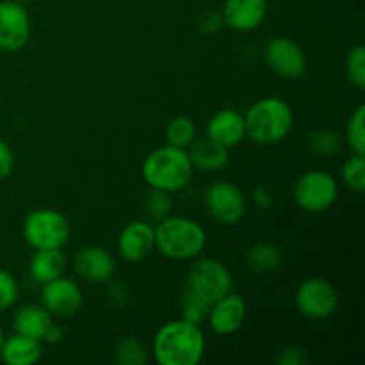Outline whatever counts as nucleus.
Wrapping results in <instances>:
<instances>
[{
	"instance_id": "obj_1",
	"label": "nucleus",
	"mask_w": 365,
	"mask_h": 365,
	"mask_svg": "<svg viewBox=\"0 0 365 365\" xmlns=\"http://www.w3.org/2000/svg\"><path fill=\"white\" fill-rule=\"evenodd\" d=\"M205 355V337L200 324L170 321L153 337V359L159 365H198Z\"/></svg>"
},
{
	"instance_id": "obj_2",
	"label": "nucleus",
	"mask_w": 365,
	"mask_h": 365,
	"mask_svg": "<svg viewBox=\"0 0 365 365\" xmlns=\"http://www.w3.org/2000/svg\"><path fill=\"white\" fill-rule=\"evenodd\" d=\"M143 178L152 189L175 192L191 182L195 166L185 148L164 145L153 150L143 163Z\"/></svg>"
},
{
	"instance_id": "obj_3",
	"label": "nucleus",
	"mask_w": 365,
	"mask_h": 365,
	"mask_svg": "<svg viewBox=\"0 0 365 365\" xmlns=\"http://www.w3.org/2000/svg\"><path fill=\"white\" fill-rule=\"evenodd\" d=\"M294 113L285 100L267 96L253 103L245 114L246 138L259 145H277L292 130Z\"/></svg>"
},
{
	"instance_id": "obj_4",
	"label": "nucleus",
	"mask_w": 365,
	"mask_h": 365,
	"mask_svg": "<svg viewBox=\"0 0 365 365\" xmlns=\"http://www.w3.org/2000/svg\"><path fill=\"white\" fill-rule=\"evenodd\" d=\"M207 234L198 221L185 216H168L155 227V248L171 260H191L203 252Z\"/></svg>"
},
{
	"instance_id": "obj_5",
	"label": "nucleus",
	"mask_w": 365,
	"mask_h": 365,
	"mask_svg": "<svg viewBox=\"0 0 365 365\" xmlns=\"http://www.w3.org/2000/svg\"><path fill=\"white\" fill-rule=\"evenodd\" d=\"M21 234L34 250L63 248L70 239L71 228L70 221L59 210L38 209L25 217Z\"/></svg>"
},
{
	"instance_id": "obj_6",
	"label": "nucleus",
	"mask_w": 365,
	"mask_h": 365,
	"mask_svg": "<svg viewBox=\"0 0 365 365\" xmlns=\"http://www.w3.org/2000/svg\"><path fill=\"white\" fill-rule=\"evenodd\" d=\"M185 289L212 305L214 302L234 291V278L221 260L205 257L191 266Z\"/></svg>"
},
{
	"instance_id": "obj_7",
	"label": "nucleus",
	"mask_w": 365,
	"mask_h": 365,
	"mask_svg": "<svg viewBox=\"0 0 365 365\" xmlns=\"http://www.w3.org/2000/svg\"><path fill=\"white\" fill-rule=\"evenodd\" d=\"M339 196L334 175L323 170L305 171L294 184V202L302 210L319 214L330 209Z\"/></svg>"
},
{
	"instance_id": "obj_8",
	"label": "nucleus",
	"mask_w": 365,
	"mask_h": 365,
	"mask_svg": "<svg viewBox=\"0 0 365 365\" xmlns=\"http://www.w3.org/2000/svg\"><path fill=\"white\" fill-rule=\"evenodd\" d=\"M294 303L299 312L309 319H328L339 309V292L327 278L312 277L299 284Z\"/></svg>"
},
{
	"instance_id": "obj_9",
	"label": "nucleus",
	"mask_w": 365,
	"mask_h": 365,
	"mask_svg": "<svg viewBox=\"0 0 365 365\" xmlns=\"http://www.w3.org/2000/svg\"><path fill=\"white\" fill-rule=\"evenodd\" d=\"M207 212L225 227L237 225L246 212V198L241 189L227 180L212 182L203 195Z\"/></svg>"
},
{
	"instance_id": "obj_10",
	"label": "nucleus",
	"mask_w": 365,
	"mask_h": 365,
	"mask_svg": "<svg viewBox=\"0 0 365 365\" xmlns=\"http://www.w3.org/2000/svg\"><path fill=\"white\" fill-rule=\"evenodd\" d=\"M84 296L81 287L71 278L63 277L46 282L41 287V305L52 317L68 319L82 309Z\"/></svg>"
},
{
	"instance_id": "obj_11",
	"label": "nucleus",
	"mask_w": 365,
	"mask_h": 365,
	"mask_svg": "<svg viewBox=\"0 0 365 365\" xmlns=\"http://www.w3.org/2000/svg\"><path fill=\"white\" fill-rule=\"evenodd\" d=\"M31 38V18L16 0H0V50L18 52Z\"/></svg>"
},
{
	"instance_id": "obj_12",
	"label": "nucleus",
	"mask_w": 365,
	"mask_h": 365,
	"mask_svg": "<svg viewBox=\"0 0 365 365\" xmlns=\"http://www.w3.org/2000/svg\"><path fill=\"white\" fill-rule=\"evenodd\" d=\"M266 63L271 70L284 78H299L307 71V56L302 46L292 39L278 36L266 46Z\"/></svg>"
},
{
	"instance_id": "obj_13",
	"label": "nucleus",
	"mask_w": 365,
	"mask_h": 365,
	"mask_svg": "<svg viewBox=\"0 0 365 365\" xmlns=\"http://www.w3.org/2000/svg\"><path fill=\"white\" fill-rule=\"evenodd\" d=\"M246 316H248V307L245 298L232 291L230 294L223 296L210 305L205 321H209V327L214 334L227 337L241 330Z\"/></svg>"
},
{
	"instance_id": "obj_14",
	"label": "nucleus",
	"mask_w": 365,
	"mask_h": 365,
	"mask_svg": "<svg viewBox=\"0 0 365 365\" xmlns=\"http://www.w3.org/2000/svg\"><path fill=\"white\" fill-rule=\"evenodd\" d=\"M73 267L89 284H109L116 273V259L102 246H86L75 257Z\"/></svg>"
},
{
	"instance_id": "obj_15",
	"label": "nucleus",
	"mask_w": 365,
	"mask_h": 365,
	"mask_svg": "<svg viewBox=\"0 0 365 365\" xmlns=\"http://www.w3.org/2000/svg\"><path fill=\"white\" fill-rule=\"evenodd\" d=\"M155 250V227L148 221H134L121 230L118 252L127 262H141Z\"/></svg>"
},
{
	"instance_id": "obj_16",
	"label": "nucleus",
	"mask_w": 365,
	"mask_h": 365,
	"mask_svg": "<svg viewBox=\"0 0 365 365\" xmlns=\"http://www.w3.org/2000/svg\"><path fill=\"white\" fill-rule=\"evenodd\" d=\"M221 16L225 25L234 31H253L266 20L267 0H225Z\"/></svg>"
},
{
	"instance_id": "obj_17",
	"label": "nucleus",
	"mask_w": 365,
	"mask_h": 365,
	"mask_svg": "<svg viewBox=\"0 0 365 365\" xmlns=\"http://www.w3.org/2000/svg\"><path fill=\"white\" fill-rule=\"evenodd\" d=\"M207 138L225 148H234L246 138L245 116L234 109H223L214 114L207 123Z\"/></svg>"
},
{
	"instance_id": "obj_18",
	"label": "nucleus",
	"mask_w": 365,
	"mask_h": 365,
	"mask_svg": "<svg viewBox=\"0 0 365 365\" xmlns=\"http://www.w3.org/2000/svg\"><path fill=\"white\" fill-rule=\"evenodd\" d=\"M187 153L195 170L209 171V173L223 170L228 164V159H230L228 148H225L220 143L212 141L207 135L205 138H196L191 143V146H189Z\"/></svg>"
},
{
	"instance_id": "obj_19",
	"label": "nucleus",
	"mask_w": 365,
	"mask_h": 365,
	"mask_svg": "<svg viewBox=\"0 0 365 365\" xmlns=\"http://www.w3.org/2000/svg\"><path fill=\"white\" fill-rule=\"evenodd\" d=\"M50 324H52V316L48 314V310L43 305H36V303L20 307L13 319V327L16 334L36 339L39 342L43 341Z\"/></svg>"
},
{
	"instance_id": "obj_20",
	"label": "nucleus",
	"mask_w": 365,
	"mask_h": 365,
	"mask_svg": "<svg viewBox=\"0 0 365 365\" xmlns=\"http://www.w3.org/2000/svg\"><path fill=\"white\" fill-rule=\"evenodd\" d=\"M66 271V255L61 248L36 250L29 264V273L36 284H46L53 278L63 277Z\"/></svg>"
},
{
	"instance_id": "obj_21",
	"label": "nucleus",
	"mask_w": 365,
	"mask_h": 365,
	"mask_svg": "<svg viewBox=\"0 0 365 365\" xmlns=\"http://www.w3.org/2000/svg\"><path fill=\"white\" fill-rule=\"evenodd\" d=\"M41 342L25 335L14 334L4 339L0 360L7 365H32L41 359Z\"/></svg>"
},
{
	"instance_id": "obj_22",
	"label": "nucleus",
	"mask_w": 365,
	"mask_h": 365,
	"mask_svg": "<svg viewBox=\"0 0 365 365\" xmlns=\"http://www.w3.org/2000/svg\"><path fill=\"white\" fill-rule=\"evenodd\" d=\"M246 266L250 271L259 274L278 271L284 264V252L273 242H257L246 252Z\"/></svg>"
},
{
	"instance_id": "obj_23",
	"label": "nucleus",
	"mask_w": 365,
	"mask_h": 365,
	"mask_svg": "<svg viewBox=\"0 0 365 365\" xmlns=\"http://www.w3.org/2000/svg\"><path fill=\"white\" fill-rule=\"evenodd\" d=\"M196 139V125L191 118L177 116L166 127V145L187 150Z\"/></svg>"
},
{
	"instance_id": "obj_24",
	"label": "nucleus",
	"mask_w": 365,
	"mask_h": 365,
	"mask_svg": "<svg viewBox=\"0 0 365 365\" xmlns=\"http://www.w3.org/2000/svg\"><path fill=\"white\" fill-rule=\"evenodd\" d=\"M114 362L118 365H145L148 362V351L138 339L123 337L114 348Z\"/></svg>"
},
{
	"instance_id": "obj_25",
	"label": "nucleus",
	"mask_w": 365,
	"mask_h": 365,
	"mask_svg": "<svg viewBox=\"0 0 365 365\" xmlns=\"http://www.w3.org/2000/svg\"><path fill=\"white\" fill-rule=\"evenodd\" d=\"M341 177L351 191L364 192L365 189V155L353 152L341 168Z\"/></svg>"
},
{
	"instance_id": "obj_26",
	"label": "nucleus",
	"mask_w": 365,
	"mask_h": 365,
	"mask_svg": "<svg viewBox=\"0 0 365 365\" xmlns=\"http://www.w3.org/2000/svg\"><path fill=\"white\" fill-rule=\"evenodd\" d=\"M346 143L355 153L365 155V106L360 103L351 113L346 127Z\"/></svg>"
},
{
	"instance_id": "obj_27",
	"label": "nucleus",
	"mask_w": 365,
	"mask_h": 365,
	"mask_svg": "<svg viewBox=\"0 0 365 365\" xmlns=\"http://www.w3.org/2000/svg\"><path fill=\"white\" fill-rule=\"evenodd\" d=\"M209 309V303L203 302L202 298L192 294L187 289H184L180 296V319L189 321L192 324H202L207 319Z\"/></svg>"
},
{
	"instance_id": "obj_28",
	"label": "nucleus",
	"mask_w": 365,
	"mask_h": 365,
	"mask_svg": "<svg viewBox=\"0 0 365 365\" xmlns=\"http://www.w3.org/2000/svg\"><path fill=\"white\" fill-rule=\"evenodd\" d=\"M346 77L356 89H365V46L356 45L346 56Z\"/></svg>"
},
{
	"instance_id": "obj_29",
	"label": "nucleus",
	"mask_w": 365,
	"mask_h": 365,
	"mask_svg": "<svg viewBox=\"0 0 365 365\" xmlns=\"http://www.w3.org/2000/svg\"><path fill=\"white\" fill-rule=\"evenodd\" d=\"M342 138L334 130L319 128L310 135V150L319 157H331L341 150Z\"/></svg>"
},
{
	"instance_id": "obj_30",
	"label": "nucleus",
	"mask_w": 365,
	"mask_h": 365,
	"mask_svg": "<svg viewBox=\"0 0 365 365\" xmlns=\"http://www.w3.org/2000/svg\"><path fill=\"white\" fill-rule=\"evenodd\" d=\"M145 209L146 214L153 221L159 223L160 220H164V217H168L171 214L170 192L160 191V189H150V192L145 198Z\"/></svg>"
},
{
	"instance_id": "obj_31",
	"label": "nucleus",
	"mask_w": 365,
	"mask_h": 365,
	"mask_svg": "<svg viewBox=\"0 0 365 365\" xmlns=\"http://www.w3.org/2000/svg\"><path fill=\"white\" fill-rule=\"evenodd\" d=\"M18 282L9 271L0 269V312L11 309L18 299Z\"/></svg>"
},
{
	"instance_id": "obj_32",
	"label": "nucleus",
	"mask_w": 365,
	"mask_h": 365,
	"mask_svg": "<svg viewBox=\"0 0 365 365\" xmlns=\"http://www.w3.org/2000/svg\"><path fill=\"white\" fill-rule=\"evenodd\" d=\"M198 25L203 32H207V34H214V32H217L225 25L223 16H221V11H214V9L205 11V13L200 16Z\"/></svg>"
},
{
	"instance_id": "obj_33",
	"label": "nucleus",
	"mask_w": 365,
	"mask_h": 365,
	"mask_svg": "<svg viewBox=\"0 0 365 365\" xmlns=\"http://www.w3.org/2000/svg\"><path fill=\"white\" fill-rule=\"evenodd\" d=\"M14 168V157L11 152L9 145L4 139H0V180L9 177L13 173Z\"/></svg>"
},
{
	"instance_id": "obj_34",
	"label": "nucleus",
	"mask_w": 365,
	"mask_h": 365,
	"mask_svg": "<svg viewBox=\"0 0 365 365\" xmlns=\"http://www.w3.org/2000/svg\"><path fill=\"white\" fill-rule=\"evenodd\" d=\"M277 362L280 365H302L307 362L305 355L299 348H294V346H289V348L282 349V353L278 355Z\"/></svg>"
},
{
	"instance_id": "obj_35",
	"label": "nucleus",
	"mask_w": 365,
	"mask_h": 365,
	"mask_svg": "<svg viewBox=\"0 0 365 365\" xmlns=\"http://www.w3.org/2000/svg\"><path fill=\"white\" fill-rule=\"evenodd\" d=\"M252 200H253V203L259 207V209H269V207L273 205L274 198H273V192H271L269 189L264 187V185H260V187L253 189Z\"/></svg>"
},
{
	"instance_id": "obj_36",
	"label": "nucleus",
	"mask_w": 365,
	"mask_h": 365,
	"mask_svg": "<svg viewBox=\"0 0 365 365\" xmlns=\"http://www.w3.org/2000/svg\"><path fill=\"white\" fill-rule=\"evenodd\" d=\"M63 339H64L63 327H61V324H57V323H53V321H52V324H50L48 330H46L43 341L48 342V344H59V342H63Z\"/></svg>"
},
{
	"instance_id": "obj_37",
	"label": "nucleus",
	"mask_w": 365,
	"mask_h": 365,
	"mask_svg": "<svg viewBox=\"0 0 365 365\" xmlns=\"http://www.w3.org/2000/svg\"><path fill=\"white\" fill-rule=\"evenodd\" d=\"M4 331H2V328H0V349H2V344H4Z\"/></svg>"
},
{
	"instance_id": "obj_38",
	"label": "nucleus",
	"mask_w": 365,
	"mask_h": 365,
	"mask_svg": "<svg viewBox=\"0 0 365 365\" xmlns=\"http://www.w3.org/2000/svg\"><path fill=\"white\" fill-rule=\"evenodd\" d=\"M16 2H20V4H25V2H34V0H16Z\"/></svg>"
}]
</instances>
